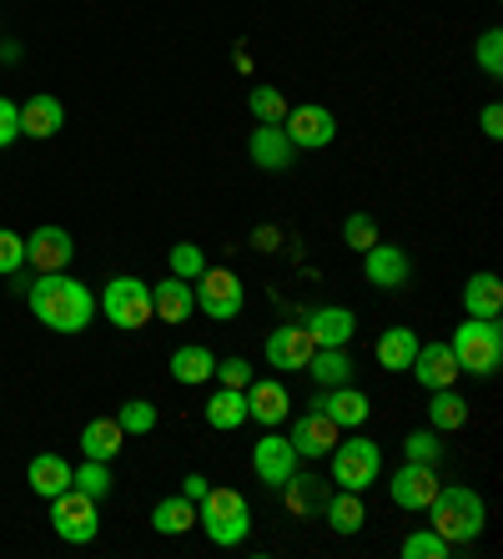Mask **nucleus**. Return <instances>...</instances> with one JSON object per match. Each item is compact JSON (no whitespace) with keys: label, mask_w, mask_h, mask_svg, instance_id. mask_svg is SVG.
Masks as SVG:
<instances>
[{"label":"nucleus","mask_w":503,"mask_h":559,"mask_svg":"<svg viewBox=\"0 0 503 559\" xmlns=\"http://www.w3.org/2000/svg\"><path fill=\"white\" fill-rule=\"evenodd\" d=\"M31 312L51 333H86L91 318H96V298H91V287L76 283V277L40 273V283H31Z\"/></svg>","instance_id":"obj_1"},{"label":"nucleus","mask_w":503,"mask_h":559,"mask_svg":"<svg viewBox=\"0 0 503 559\" xmlns=\"http://www.w3.org/2000/svg\"><path fill=\"white\" fill-rule=\"evenodd\" d=\"M453 358H458V373H474V378H493L503 368V328L499 318H468L458 323L453 333Z\"/></svg>","instance_id":"obj_2"},{"label":"nucleus","mask_w":503,"mask_h":559,"mask_svg":"<svg viewBox=\"0 0 503 559\" xmlns=\"http://www.w3.org/2000/svg\"><path fill=\"white\" fill-rule=\"evenodd\" d=\"M433 534H443L448 545H474L478 534H483V520H489V509L474 489L464 484H453V489H439L433 495Z\"/></svg>","instance_id":"obj_3"},{"label":"nucleus","mask_w":503,"mask_h":559,"mask_svg":"<svg viewBox=\"0 0 503 559\" xmlns=\"http://www.w3.org/2000/svg\"><path fill=\"white\" fill-rule=\"evenodd\" d=\"M196 524L207 530L212 545L232 549L252 534V509H247V499L237 495V489H207L202 504H196Z\"/></svg>","instance_id":"obj_4"},{"label":"nucleus","mask_w":503,"mask_h":559,"mask_svg":"<svg viewBox=\"0 0 503 559\" xmlns=\"http://www.w3.org/2000/svg\"><path fill=\"white\" fill-rule=\"evenodd\" d=\"M327 459H333V484L337 489H352V495H362L383 474V454H378L373 439H337Z\"/></svg>","instance_id":"obj_5"},{"label":"nucleus","mask_w":503,"mask_h":559,"mask_svg":"<svg viewBox=\"0 0 503 559\" xmlns=\"http://www.w3.org/2000/svg\"><path fill=\"white\" fill-rule=\"evenodd\" d=\"M101 308L121 333H136V328L152 323V287L142 277H111L101 293Z\"/></svg>","instance_id":"obj_6"},{"label":"nucleus","mask_w":503,"mask_h":559,"mask_svg":"<svg viewBox=\"0 0 503 559\" xmlns=\"http://www.w3.org/2000/svg\"><path fill=\"white\" fill-rule=\"evenodd\" d=\"M51 524L65 545H91L96 530H101V514H96V499L81 495V489H65L51 499Z\"/></svg>","instance_id":"obj_7"},{"label":"nucleus","mask_w":503,"mask_h":559,"mask_svg":"<svg viewBox=\"0 0 503 559\" xmlns=\"http://www.w3.org/2000/svg\"><path fill=\"white\" fill-rule=\"evenodd\" d=\"M196 308L217 318V323H232L237 312H242V277L232 267H207V273L196 277Z\"/></svg>","instance_id":"obj_8"},{"label":"nucleus","mask_w":503,"mask_h":559,"mask_svg":"<svg viewBox=\"0 0 503 559\" xmlns=\"http://www.w3.org/2000/svg\"><path fill=\"white\" fill-rule=\"evenodd\" d=\"M283 131L297 152H318V146H327L337 136V121L327 106H297V111L283 117Z\"/></svg>","instance_id":"obj_9"},{"label":"nucleus","mask_w":503,"mask_h":559,"mask_svg":"<svg viewBox=\"0 0 503 559\" xmlns=\"http://www.w3.org/2000/svg\"><path fill=\"white\" fill-rule=\"evenodd\" d=\"M252 468H258V479L267 484V489H283L287 479L297 474V449L292 439H283V433H262L258 449H252Z\"/></svg>","instance_id":"obj_10"},{"label":"nucleus","mask_w":503,"mask_h":559,"mask_svg":"<svg viewBox=\"0 0 503 559\" xmlns=\"http://www.w3.org/2000/svg\"><path fill=\"white\" fill-rule=\"evenodd\" d=\"M362 277L373 287H383V293H398L414 277V262H408L403 248H393V242H373V248L362 252Z\"/></svg>","instance_id":"obj_11"},{"label":"nucleus","mask_w":503,"mask_h":559,"mask_svg":"<svg viewBox=\"0 0 503 559\" xmlns=\"http://www.w3.org/2000/svg\"><path fill=\"white\" fill-rule=\"evenodd\" d=\"M387 489H393V504L398 509H428L433 504V495H439L443 484H439V474H433V464H418V459H408V464L398 468V474H393V484H387Z\"/></svg>","instance_id":"obj_12"},{"label":"nucleus","mask_w":503,"mask_h":559,"mask_svg":"<svg viewBox=\"0 0 503 559\" xmlns=\"http://www.w3.org/2000/svg\"><path fill=\"white\" fill-rule=\"evenodd\" d=\"M71 258H76V242H71L65 227H36V233L26 237V262L36 273H65Z\"/></svg>","instance_id":"obj_13"},{"label":"nucleus","mask_w":503,"mask_h":559,"mask_svg":"<svg viewBox=\"0 0 503 559\" xmlns=\"http://www.w3.org/2000/svg\"><path fill=\"white\" fill-rule=\"evenodd\" d=\"M312 333L302 323H287V328H272L267 333V364L272 368H283V373H302L312 358Z\"/></svg>","instance_id":"obj_14"},{"label":"nucleus","mask_w":503,"mask_h":559,"mask_svg":"<svg viewBox=\"0 0 503 559\" xmlns=\"http://www.w3.org/2000/svg\"><path fill=\"white\" fill-rule=\"evenodd\" d=\"M287 439H292L297 459H327V454H333V443L343 439V429H337V424L323 414V408H312V414L297 418Z\"/></svg>","instance_id":"obj_15"},{"label":"nucleus","mask_w":503,"mask_h":559,"mask_svg":"<svg viewBox=\"0 0 503 559\" xmlns=\"http://www.w3.org/2000/svg\"><path fill=\"white\" fill-rule=\"evenodd\" d=\"M408 373H414L428 393H433V389H453V383H458V358H453L448 343H418L414 368H408Z\"/></svg>","instance_id":"obj_16"},{"label":"nucleus","mask_w":503,"mask_h":559,"mask_svg":"<svg viewBox=\"0 0 503 559\" xmlns=\"http://www.w3.org/2000/svg\"><path fill=\"white\" fill-rule=\"evenodd\" d=\"M247 156H252L262 171H287L297 162V146L287 142L283 127H267V121H258V131L247 136Z\"/></svg>","instance_id":"obj_17"},{"label":"nucleus","mask_w":503,"mask_h":559,"mask_svg":"<svg viewBox=\"0 0 503 559\" xmlns=\"http://www.w3.org/2000/svg\"><path fill=\"white\" fill-rule=\"evenodd\" d=\"M287 414H292V399H287L283 383H272V378H252L247 383V418H258L262 429H277Z\"/></svg>","instance_id":"obj_18"},{"label":"nucleus","mask_w":503,"mask_h":559,"mask_svg":"<svg viewBox=\"0 0 503 559\" xmlns=\"http://www.w3.org/2000/svg\"><path fill=\"white\" fill-rule=\"evenodd\" d=\"M318 408H323V414L333 418L337 429H358V424H368V414H373V404H368V393L352 389V383H333V389H323Z\"/></svg>","instance_id":"obj_19"},{"label":"nucleus","mask_w":503,"mask_h":559,"mask_svg":"<svg viewBox=\"0 0 503 559\" xmlns=\"http://www.w3.org/2000/svg\"><path fill=\"white\" fill-rule=\"evenodd\" d=\"M308 333L318 348H348L352 333H358V312L352 308H312Z\"/></svg>","instance_id":"obj_20"},{"label":"nucleus","mask_w":503,"mask_h":559,"mask_svg":"<svg viewBox=\"0 0 503 559\" xmlns=\"http://www.w3.org/2000/svg\"><path fill=\"white\" fill-rule=\"evenodd\" d=\"M196 308V293L192 283H181V277H167V283L152 287V312L161 318V323H187Z\"/></svg>","instance_id":"obj_21"},{"label":"nucleus","mask_w":503,"mask_h":559,"mask_svg":"<svg viewBox=\"0 0 503 559\" xmlns=\"http://www.w3.org/2000/svg\"><path fill=\"white\" fill-rule=\"evenodd\" d=\"M65 121V106L56 102V96H31L26 106H21V136H31V142H46V136H56Z\"/></svg>","instance_id":"obj_22"},{"label":"nucleus","mask_w":503,"mask_h":559,"mask_svg":"<svg viewBox=\"0 0 503 559\" xmlns=\"http://www.w3.org/2000/svg\"><path fill=\"white\" fill-rule=\"evenodd\" d=\"M121 439H127V429H121L117 418H91L86 429H81V454L111 464L121 454Z\"/></svg>","instance_id":"obj_23"},{"label":"nucleus","mask_w":503,"mask_h":559,"mask_svg":"<svg viewBox=\"0 0 503 559\" xmlns=\"http://www.w3.org/2000/svg\"><path fill=\"white\" fill-rule=\"evenodd\" d=\"M464 308L468 318H499L503 312V283L499 273H474L464 283Z\"/></svg>","instance_id":"obj_24"},{"label":"nucleus","mask_w":503,"mask_h":559,"mask_svg":"<svg viewBox=\"0 0 503 559\" xmlns=\"http://www.w3.org/2000/svg\"><path fill=\"white\" fill-rule=\"evenodd\" d=\"M31 489H36L40 499H56L71 489V464H65L61 454H36L31 459Z\"/></svg>","instance_id":"obj_25"},{"label":"nucleus","mask_w":503,"mask_h":559,"mask_svg":"<svg viewBox=\"0 0 503 559\" xmlns=\"http://www.w3.org/2000/svg\"><path fill=\"white\" fill-rule=\"evenodd\" d=\"M414 353H418L414 328H387L383 338H378V364H383L387 373H408V368H414Z\"/></svg>","instance_id":"obj_26"},{"label":"nucleus","mask_w":503,"mask_h":559,"mask_svg":"<svg viewBox=\"0 0 503 559\" xmlns=\"http://www.w3.org/2000/svg\"><path fill=\"white\" fill-rule=\"evenodd\" d=\"M207 424L217 433H232L247 424V389H221L207 399Z\"/></svg>","instance_id":"obj_27"},{"label":"nucleus","mask_w":503,"mask_h":559,"mask_svg":"<svg viewBox=\"0 0 503 559\" xmlns=\"http://www.w3.org/2000/svg\"><path fill=\"white\" fill-rule=\"evenodd\" d=\"M212 368H217V358H212V348H202V343H187V348L171 353V378H177V383H207Z\"/></svg>","instance_id":"obj_28"},{"label":"nucleus","mask_w":503,"mask_h":559,"mask_svg":"<svg viewBox=\"0 0 503 559\" xmlns=\"http://www.w3.org/2000/svg\"><path fill=\"white\" fill-rule=\"evenodd\" d=\"M428 418H433V429L439 433H453L468 424V399L453 389H433V404H428Z\"/></svg>","instance_id":"obj_29"},{"label":"nucleus","mask_w":503,"mask_h":559,"mask_svg":"<svg viewBox=\"0 0 503 559\" xmlns=\"http://www.w3.org/2000/svg\"><path fill=\"white\" fill-rule=\"evenodd\" d=\"M196 524V504L187 495H177V499H161V504L152 509V530L156 534H187Z\"/></svg>","instance_id":"obj_30"},{"label":"nucleus","mask_w":503,"mask_h":559,"mask_svg":"<svg viewBox=\"0 0 503 559\" xmlns=\"http://www.w3.org/2000/svg\"><path fill=\"white\" fill-rule=\"evenodd\" d=\"M323 514H327V524H333L337 534H358L362 524H368V514H362V499L352 495V489H337V495L323 504Z\"/></svg>","instance_id":"obj_31"},{"label":"nucleus","mask_w":503,"mask_h":559,"mask_svg":"<svg viewBox=\"0 0 503 559\" xmlns=\"http://www.w3.org/2000/svg\"><path fill=\"white\" fill-rule=\"evenodd\" d=\"M308 368L323 389H333V383H352V358L343 348H312Z\"/></svg>","instance_id":"obj_32"},{"label":"nucleus","mask_w":503,"mask_h":559,"mask_svg":"<svg viewBox=\"0 0 503 559\" xmlns=\"http://www.w3.org/2000/svg\"><path fill=\"white\" fill-rule=\"evenodd\" d=\"M111 464H101V459H86L81 468H71V489H81V495H91V499H106L111 495Z\"/></svg>","instance_id":"obj_33"},{"label":"nucleus","mask_w":503,"mask_h":559,"mask_svg":"<svg viewBox=\"0 0 503 559\" xmlns=\"http://www.w3.org/2000/svg\"><path fill=\"white\" fill-rule=\"evenodd\" d=\"M167 262H171V277H181V283H196V277L207 273V252L196 248V242H177L167 252Z\"/></svg>","instance_id":"obj_34"},{"label":"nucleus","mask_w":503,"mask_h":559,"mask_svg":"<svg viewBox=\"0 0 503 559\" xmlns=\"http://www.w3.org/2000/svg\"><path fill=\"white\" fill-rule=\"evenodd\" d=\"M247 106H252V117L267 121V127H283V117H287V102H283V92H277V86H252Z\"/></svg>","instance_id":"obj_35"},{"label":"nucleus","mask_w":503,"mask_h":559,"mask_svg":"<svg viewBox=\"0 0 503 559\" xmlns=\"http://www.w3.org/2000/svg\"><path fill=\"white\" fill-rule=\"evenodd\" d=\"M448 539L443 534H433V530H418V534H408L403 539V559H448Z\"/></svg>","instance_id":"obj_36"},{"label":"nucleus","mask_w":503,"mask_h":559,"mask_svg":"<svg viewBox=\"0 0 503 559\" xmlns=\"http://www.w3.org/2000/svg\"><path fill=\"white\" fill-rule=\"evenodd\" d=\"M117 424L127 433H152L156 429V404H152V399H127V404H121V414H117Z\"/></svg>","instance_id":"obj_37"},{"label":"nucleus","mask_w":503,"mask_h":559,"mask_svg":"<svg viewBox=\"0 0 503 559\" xmlns=\"http://www.w3.org/2000/svg\"><path fill=\"white\" fill-rule=\"evenodd\" d=\"M343 242H348L352 252H368L378 242V217H368V212H352V217H343Z\"/></svg>","instance_id":"obj_38"},{"label":"nucleus","mask_w":503,"mask_h":559,"mask_svg":"<svg viewBox=\"0 0 503 559\" xmlns=\"http://www.w3.org/2000/svg\"><path fill=\"white\" fill-rule=\"evenodd\" d=\"M478 71H483L489 81L503 76V31H499V26L478 36Z\"/></svg>","instance_id":"obj_39"},{"label":"nucleus","mask_w":503,"mask_h":559,"mask_svg":"<svg viewBox=\"0 0 503 559\" xmlns=\"http://www.w3.org/2000/svg\"><path fill=\"white\" fill-rule=\"evenodd\" d=\"M21 267H26V237L11 233V227H0V273L15 277Z\"/></svg>","instance_id":"obj_40"},{"label":"nucleus","mask_w":503,"mask_h":559,"mask_svg":"<svg viewBox=\"0 0 503 559\" xmlns=\"http://www.w3.org/2000/svg\"><path fill=\"white\" fill-rule=\"evenodd\" d=\"M403 449H408V459H418V464H439L443 459V443H439V429H418L403 439Z\"/></svg>","instance_id":"obj_41"},{"label":"nucleus","mask_w":503,"mask_h":559,"mask_svg":"<svg viewBox=\"0 0 503 559\" xmlns=\"http://www.w3.org/2000/svg\"><path fill=\"white\" fill-rule=\"evenodd\" d=\"M283 495H287L292 514H312V509H318V489H312V479H302V474H292V479L283 484Z\"/></svg>","instance_id":"obj_42"},{"label":"nucleus","mask_w":503,"mask_h":559,"mask_svg":"<svg viewBox=\"0 0 503 559\" xmlns=\"http://www.w3.org/2000/svg\"><path fill=\"white\" fill-rule=\"evenodd\" d=\"M212 373L221 378V389H247V383H252V364H247V358H221L217 368H212Z\"/></svg>","instance_id":"obj_43"},{"label":"nucleus","mask_w":503,"mask_h":559,"mask_svg":"<svg viewBox=\"0 0 503 559\" xmlns=\"http://www.w3.org/2000/svg\"><path fill=\"white\" fill-rule=\"evenodd\" d=\"M21 136V106L11 96H0V146H11Z\"/></svg>","instance_id":"obj_44"},{"label":"nucleus","mask_w":503,"mask_h":559,"mask_svg":"<svg viewBox=\"0 0 503 559\" xmlns=\"http://www.w3.org/2000/svg\"><path fill=\"white\" fill-rule=\"evenodd\" d=\"M483 136H493V142L503 136V106H499V102L483 106Z\"/></svg>","instance_id":"obj_45"},{"label":"nucleus","mask_w":503,"mask_h":559,"mask_svg":"<svg viewBox=\"0 0 503 559\" xmlns=\"http://www.w3.org/2000/svg\"><path fill=\"white\" fill-rule=\"evenodd\" d=\"M207 489H212V484L202 479V474H187V479H181V495L192 499V504H202V495H207Z\"/></svg>","instance_id":"obj_46"}]
</instances>
